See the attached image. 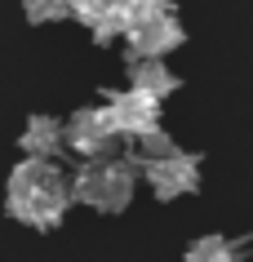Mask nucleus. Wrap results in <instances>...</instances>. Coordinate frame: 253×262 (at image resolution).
Wrapping results in <instances>:
<instances>
[{"label": "nucleus", "mask_w": 253, "mask_h": 262, "mask_svg": "<svg viewBox=\"0 0 253 262\" xmlns=\"http://www.w3.org/2000/svg\"><path fill=\"white\" fill-rule=\"evenodd\" d=\"M71 182L62 178V169L54 160H22L14 165L9 173V187H5V209H9V218L27 222V227H58L62 213L71 209Z\"/></svg>", "instance_id": "nucleus-1"}, {"label": "nucleus", "mask_w": 253, "mask_h": 262, "mask_svg": "<svg viewBox=\"0 0 253 262\" xmlns=\"http://www.w3.org/2000/svg\"><path fill=\"white\" fill-rule=\"evenodd\" d=\"M133 182H138V160H84L71 178V195L80 205H94L102 213H120L133 200Z\"/></svg>", "instance_id": "nucleus-2"}, {"label": "nucleus", "mask_w": 253, "mask_h": 262, "mask_svg": "<svg viewBox=\"0 0 253 262\" xmlns=\"http://www.w3.org/2000/svg\"><path fill=\"white\" fill-rule=\"evenodd\" d=\"M102 111H107V120H111L116 138H133L138 142L142 134L160 129V102L147 98V94H138V89H107Z\"/></svg>", "instance_id": "nucleus-3"}, {"label": "nucleus", "mask_w": 253, "mask_h": 262, "mask_svg": "<svg viewBox=\"0 0 253 262\" xmlns=\"http://www.w3.org/2000/svg\"><path fill=\"white\" fill-rule=\"evenodd\" d=\"M129 49H125V62H138V58H165L169 49H178L187 40L182 23L173 18V9H160V14H147L129 27Z\"/></svg>", "instance_id": "nucleus-4"}, {"label": "nucleus", "mask_w": 253, "mask_h": 262, "mask_svg": "<svg viewBox=\"0 0 253 262\" xmlns=\"http://www.w3.org/2000/svg\"><path fill=\"white\" fill-rule=\"evenodd\" d=\"M111 142H116V134H111V120H107L102 107H80L67 120V151L84 156V160H107Z\"/></svg>", "instance_id": "nucleus-5"}, {"label": "nucleus", "mask_w": 253, "mask_h": 262, "mask_svg": "<svg viewBox=\"0 0 253 262\" xmlns=\"http://www.w3.org/2000/svg\"><path fill=\"white\" fill-rule=\"evenodd\" d=\"M200 156L191 151H178L169 156V160H155V165H142V173H147V182H151V191L160 195V200H173V195H187L200 187Z\"/></svg>", "instance_id": "nucleus-6"}, {"label": "nucleus", "mask_w": 253, "mask_h": 262, "mask_svg": "<svg viewBox=\"0 0 253 262\" xmlns=\"http://www.w3.org/2000/svg\"><path fill=\"white\" fill-rule=\"evenodd\" d=\"M18 142H22V151H27L31 160H54V156L67 147V124L54 120V116H31Z\"/></svg>", "instance_id": "nucleus-7"}, {"label": "nucleus", "mask_w": 253, "mask_h": 262, "mask_svg": "<svg viewBox=\"0 0 253 262\" xmlns=\"http://www.w3.org/2000/svg\"><path fill=\"white\" fill-rule=\"evenodd\" d=\"M125 71H129V89H138L155 102L178 89V76L165 67V58H138V62H125Z\"/></svg>", "instance_id": "nucleus-8"}, {"label": "nucleus", "mask_w": 253, "mask_h": 262, "mask_svg": "<svg viewBox=\"0 0 253 262\" xmlns=\"http://www.w3.org/2000/svg\"><path fill=\"white\" fill-rule=\"evenodd\" d=\"M244 253H249V245H240L231 235H196L182 258L187 262H240Z\"/></svg>", "instance_id": "nucleus-9"}, {"label": "nucleus", "mask_w": 253, "mask_h": 262, "mask_svg": "<svg viewBox=\"0 0 253 262\" xmlns=\"http://www.w3.org/2000/svg\"><path fill=\"white\" fill-rule=\"evenodd\" d=\"M71 5H76V0H22L27 23H54V18L71 14Z\"/></svg>", "instance_id": "nucleus-10"}]
</instances>
